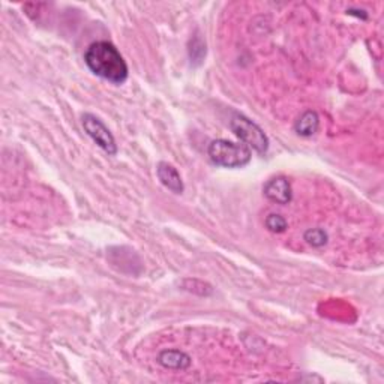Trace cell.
<instances>
[{
	"label": "cell",
	"instance_id": "cell-1",
	"mask_svg": "<svg viewBox=\"0 0 384 384\" xmlns=\"http://www.w3.org/2000/svg\"><path fill=\"white\" fill-rule=\"evenodd\" d=\"M87 68L95 76L104 78L113 85H123L128 80V65L112 42L98 41L89 45L85 54Z\"/></svg>",
	"mask_w": 384,
	"mask_h": 384
},
{
	"label": "cell",
	"instance_id": "cell-2",
	"mask_svg": "<svg viewBox=\"0 0 384 384\" xmlns=\"http://www.w3.org/2000/svg\"><path fill=\"white\" fill-rule=\"evenodd\" d=\"M209 158L219 167L242 168L251 161V149L243 143H233L228 140H213L207 148Z\"/></svg>",
	"mask_w": 384,
	"mask_h": 384
},
{
	"label": "cell",
	"instance_id": "cell-3",
	"mask_svg": "<svg viewBox=\"0 0 384 384\" xmlns=\"http://www.w3.org/2000/svg\"><path fill=\"white\" fill-rule=\"evenodd\" d=\"M230 128L236 137H239V140L248 146L250 149H254L260 155H264L269 149V139L264 134L261 128L254 123L251 119L245 117L242 114H234L230 121Z\"/></svg>",
	"mask_w": 384,
	"mask_h": 384
},
{
	"label": "cell",
	"instance_id": "cell-4",
	"mask_svg": "<svg viewBox=\"0 0 384 384\" xmlns=\"http://www.w3.org/2000/svg\"><path fill=\"white\" fill-rule=\"evenodd\" d=\"M81 123H83L86 134L94 140V143L99 146L101 149L107 152L108 155L117 153V144L114 137L99 117L86 113L83 114V117H81Z\"/></svg>",
	"mask_w": 384,
	"mask_h": 384
},
{
	"label": "cell",
	"instance_id": "cell-5",
	"mask_svg": "<svg viewBox=\"0 0 384 384\" xmlns=\"http://www.w3.org/2000/svg\"><path fill=\"white\" fill-rule=\"evenodd\" d=\"M263 192L273 203L288 204L291 201V185L288 179L284 176H278L268 180V184L263 188Z\"/></svg>",
	"mask_w": 384,
	"mask_h": 384
},
{
	"label": "cell",
	"instance_id": "cell-6",
	"mask_svg": "<svg viewBox=\"0 0 384 384\" xmlns=\"http://www.w3.org/2000/svg\"><path fill=\"white\" fill-rule=\"evenodd\" d=\"M157 175L161 184L170 189L175 194H182L184 192V182L179 175V171L168 162H159L157 167Z\"/></svg>",
	"mask_w": 384,
	"mask_h": 384
},
{
	"label": "cell",
	"instance_id": "cell-7",
	"mask_svg": "<svg viewBox=\"0 0 384 384\" xmlns=\"http://www.w3.org/2000/svg\"><path fill=\"white\" fill-rule=\"evenodd\" d=\"M158 363L167 369L182 371L189 368L191 358L180 350H164L158 354Z\"/></svg>",
	"mask_w": 384,
	"mask_h": 384
},
{
	"label": "cell",
	"instance_id": "cell-8",
	"mask_svg": "<svg viewBox=\"0 0 384 384\" xmlns=\"http://www.w3.org/2000/svg\"><path fill=\"white\" fill-rule=\"evenodd\" d=\"M320 128V117L315 112L302 113L295 123V131L302 137H313Z\"/></svg>",
	"mask_w": 384,
	"mask_h": 384
},
{
	"label": "cell",
	"instance_id": "cell-9",
	"mask_svg": "<svg viewBox=\"0 0 384 384\" xmlns=\"http://www.w3.org/2000/svg\"><path fill=\"white\" fill-rule=\"evenodd\" d=\"M304 239L314 248H320V246H324L327 243V233L323 228H309L304 234Z\"/></svg>",
	"mask_w": 384,
	"mask_h": 384
},
{
	"label": "cell",
	"instance_id": "cell-10",
	"mask_svg": "<svg viewBox=\"0 0 384 384\" xmlns=\"http://www.w3.org/2000/svg\"><path fill=\"white\" fill-rule=\"evenodd\" d=\"M266 227L268 230L272 232V233H284L287 230V221L284 216H281L278 213H270L268 218H266Z\"/></svg>",
	"mask_w": 384,
	"mask_h": 384
}]
</instances>
